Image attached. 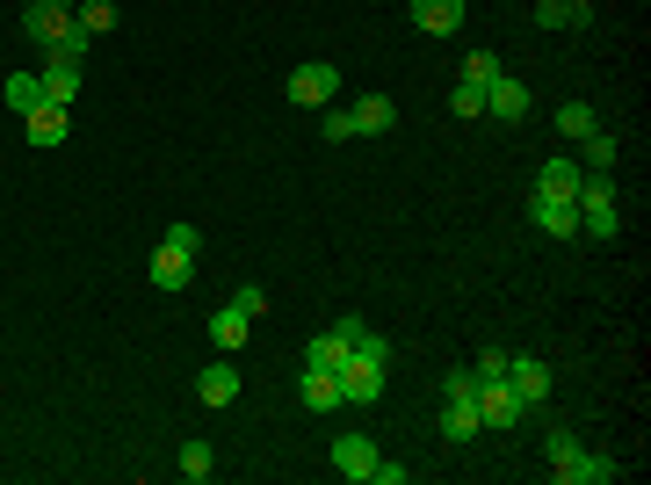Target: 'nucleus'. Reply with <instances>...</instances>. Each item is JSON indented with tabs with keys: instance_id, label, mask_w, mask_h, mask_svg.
I'll use <instances>...</instances> for the list:
<instances>
[{
	"instance_id": "9",
	"label": "nucleus",
	"mask_w": 651,
	"mask_h": 485,
	"mask_svg": "<svg viewBox=\"0 0 651 485\" xmlns=\"http://www.w3.org/2000/svg\"><path fill=\"white\" fill-rule=\"evenodd\" d=\"M529 414V406L515 399V392H507V377H493V384H478V420L485 428H515V420Z\"/></svg>"
},
{
	"instance_id": "7",
	"label": "nucleus",
	"mask_w": 651,
	"mask_h": 485,
	"mask_svg": "<svg viewBox=\"0 0 651 485\" xmlns=\"http://www.w3.org/2000/svg\"><path fill=\"white\" fill-rule=\"evenodd\" d=\"M550 478H558V485H608V478H622V464H616V456H565V464H550Z\"/></svg>"
},
{
	"instance_id": "19",
	"label": "nucleus",
	"mask_w": 651,
	"mask_h": 485,
	"mask_svg": "<svg viewBox=\"0 0 651 485\" xmlns=\"http://www.w3.org/2000/svg\"><path fill=\"white\" fill-rule=\"evenodd\" d=\"M0 102L15 109V117H30V109L44 102V80H36V73H8V80H0Z\"/></svg>"
},
{
	"instance_id": "38",
	"label": "nucleus",
	"mask_w": 651,
	"mask_h": 485,
	"mask_svg": "<svg viewBox=\"0 0 651 485\" xmlns=\"http://www.w3.org/2000/svg\"><path fill=\"white\" fill-rule=\"evenodd\" d=\"M58 8H80V0H58Z\"/></svg>"
},
{
	"instance_id": "1",
	"label": "nucleus",
	"mask_w": 651,
	"mask_h": 485,
	"mask_svg": "<svg viewBox=\"0 0 651 485\" xmlns=\"http://www.w3.org/2000/svg\"><path fill=\"white\" fill-rule=\"evenodd\" d=\"M384 370H391V363H377V355L347 348V363L333 370V377H341V406H377V399H384Z\"/></svg>"
},
{
	"instance_id": "21",
	"label": "nucleus",
	"mask_w": 651,
	"mask_h": 485,
	"mask_svg": "<svg viewBox=\"0 0 651 485\" xmlns=\"http://www.w3.org/2000/svg\"><path fill=\"white\" fill-rule=\"evenodd\" d=\"M341 363H347V341H341L333 327H325V333H311V341H305V370H341Z\"/></svg>"
},
{
	"instance_id": "8",
	"label": "nucleus",
	"mask_w": 651,
	"mask_h": 485,
	"mask_svg": "<svg viewBox=\"0 0 651 485\" xmlns=\"http://www.w3.org/2000/svg\"><path fill=\"white\" fill-rule=\"evenodd\" d=\"M333 471H341L347 485H362L377 471V442H369V434H341V442H333Z\"/></svg>"
},
{
	"instance_id": "15",
	"label": "nucleus",
	"mask_w": 651,
	"mask_h": 485,
	"mask_svg": "<svg viewBox=\"0 0 651 485\" xmlns=\"http://www.w3.org/2000/svg\"><path fill=\"white\" fill-rule=\"evenodd\" d=\"M196 399H203V406H218V414H224V406L240 399V370H232V363H210L203 377H196Z\"/></svg>"
},
{
	"instance_id": "27",
	"label": "nucleus",
	"mask_w": 651,
	"mask_h": 485,
	"mask_svg": "<svg viewBox=\"0 0 651 485\" xmlns=\"http://www.w3.org/2000/svg\"><path fill=\"white\" fill-rule=\"evenodd\" d=\"M586 174H608V167H616V139H608V131H586Z\"/></svg>"
},
{
	"instance_id": "4",
	"label": "nucleus",
	"mask_w": 651,
	"mask_h": 485,
	"mask_svg": "<svg viewBox=\"0 0 651 485\" xmlns=\"http://www.w3.org/2000/svg\"><path fill=\"white\" fill-rule=\"evenodd\" d=\"M66 30H73V8H58V0H30V8H22V36L44 44V52H52Z\"/></svg>"
},
{
	"instance_id": "37",
	"label": "nucleus",
	"mask_w": 651,
	"mask_h": 485,
	"mask_svg": "<svg viewBox=\"0 0 651 485\" xmlns=\"http://www.w3.org/2000/svg\"><path fill=\"white\" fill-rule=\"evenodd\" d=\"M167 246H181V254H203V232H196V225H174Z\"/></svg>"
},
{
	"instance_id": "14",
	"label": "nucleus",
	"mask_w": 651,
	"mask_h": 485,
	"mask_svg": "<svg viewBox=\"0 0 651 485\" xmlns=\"http://www.w3.org/2000/svg\"><path fill=\"white\" fill-rule=\"evenodd\" d=\"M347 123H355V139H377V131L398 123V109H391V95H362V102L347 109Z\"/></svg>"
},
{
	"instance_id": "25",
	"label": "nucleus",
	"mask_w": 651,
	"mask_h": 485,
	"mask_svg": "<svg viewBox=\"0 0 651 485\" xmlns=\"http://www.w3.org/2000/svg\"><path fill=\"white\" fill-rule=\"evenodd\" d=\"M580 232L586 240H616V203H580Z\"/></svg>"
},
{
	"instance_id": "20",
	"label": "nucleus",
	"mask_w": 651,
	"mask_h": 485,
	"mask_svg": "<svg viewBox=\"0 0 651 485\" xmlns=\"http://www.w3.org/2000/svg\"><path fill=\"white\" fill-rule=\"evenodd\" d=\"M297 392H305L311 414H333V406H341V377H333V370H305V384H297Z\"/></svg>"
},
{
	"instance_id": "32",
	"label": "nucleus",
	"mask_w": 651,
	"mask_h": 485,
	"mask_svg": "<svg viewBox=\"0 0 651 485\" xmlns=\"http://www.w3.org/2000/svg\"><path fill=\"white\" fill-rule=\"evenodd\" d=\"M87 44H95V36H87V30H80V15H73V30L58 36L52 52H58V58H73V66H80V58H87Z\"/></svg>"
},
{
	"instance_id": "33",
	"label": "nucleus",
	"mask_w": 651,
	"mask_h": 485,
	"mask_svg": "<svg viewBox=\"0 0 651 485\" xmlns=\"http://www.w3.org/2000/svg\"><path fill=\"white\" fill-rule=\"evenodd\" d=\"M543 456H550V464H565V456H580V434H572V428H550Z\"/></svg>"
},
{
	"instance_id": "2",
	"label": "nucleus",
	"mask_w": 651,
	"mask_h": 485,
	"mask_svg": "<svg viewBox=\"0 0 651 485\" xmlns=\"http://www.w3.org/2000/svg\"><path fill=\"white\" fill-rule=\"evenodd\" d=\"M341 95V66L333 58H305V66H290V102L297 109H325Z\"/></svg>"
},
{
	"instance_id": "31",
	"label": "nucleus",
	"mask_w": 651,
	"mask_h": 485,
	"mask_svg": "<svg viewBox=\"0 0 651 485\" xmlns=\"http://www.w3.org/2000/svg\"><path fill=\"white\" fill-rule=\"evenodd\" d=\"M471 377H478V384L507 377V348H478V363H471Z\"/></svg>"
},
{
	"instance_id": "29",
	"label": "nucleus",
	"mask_w": 651,
	"mask_h": 485,
	"mask_svg": "<svg viewBox=\"0 0 651 485\" xmlns=\"http://www.w3.org/2000/svg\"><path fill=\"white\" fill-rule=\"evenodd\" d=\"M449 117H485V87L456 80V95H449Z\"/></svg>"
},
{
	"instance_id": "30",
	"label": "nucleus",
	"mask_w": 651,
	"mask_h": 485,
	"mask_svg": "<svg viewBox=\"0 0 651 485\" xmlns=\"http://www.w3.org/2000/svg\"><path fill=\"white\" fill-rule=\"evenodd\" d=\"M580 203H616V174H580Z\"/></svg>"
},
{
	"instance_id": "22",
	"label": "nucleus",
	"mask_w": 651,
	"mask_h": 485,
	"mask_svg": "<svg viewBox=\"0 0 651 485\" xmlns=\"http://www.w3.org/2000/svg\"><path fill=\"white\" fill-rule=\"evenodd\" d=\"M246 327H254V319H246L240 305H224V312H210V341H218V348H246Z\"/></svg>"
},
{
	"instance_id": "10",
	"label": "nucleus",
	"mask_w": 651,
	"mask_h": 485,
	"mask_svg": "<svg viewBox=\"0 0 651 485\" xmlns=\"http://www.w3.org/2000/svg\"><path fill=\"white\" fill-rule=\"evenodd\" d=\"M529 218H536V232H550V240H580V203H550V196H529Z\"/></svg>"
},
{
	"instance_id": "5",
	"label": "nucleus",
	"mask_w": 651,
	"mask_h": 485,
	"mask_svg": "<svg viewBox=\"0 0 651 485\" xmlns=\"http://www.w3.org/2000/svg\"><path fill=\"white\" fill-rule=\"evenodd\" d=\"M406 15L420 36H456L463 30V0H406Z\"/></svg>"
},
{
	"instance_id": "18",
	"label": "nucleus",
	"mask_w": 651,
	"mask_h": 485,
	"mask_svg": "<svg viewBox=\"0 0 651 485\" xmlns=\"http://www.w3.org/2000/svg\"><path fill=\"white\" fill-rule=\"evenodd\" d=\"M485 420H478V399H449L442 406V442H471Z\"/></svg>"
},
{
	"instance_id": "23",
	"label": "nucleus",
	"mask_w": 651,
	"mask_h": 485,
	"mask_svg": "<svg viewBox=\"0 0 651 485\" xmlns=\"http://www.w3.org/2000/svg\"><path fill=\"white\" fill-rule=\"evenodd\" d=\"M558 131H565V139H586V131H600V109L594 102H565L558 109Z\"/></svg>"
},
{
	"instance_id": "16",
	"label": "nucleus",
	"mask_w": 651,
	"mask_h": 485,
	"mask_svg": "<svg viewBox=\"0 0 651 485\" xmlns=\"http://www.w3.org/2000/svg\"><path fill=\"white\" fill-rule=\"evenodd\" d=\"M36 80H44V102H58V109H73V95H80V66L58 58V52H52V66L36 73Z\"/></svg>"
},
{
	"instance_id": "34",
	"label": "nucleus",
	"mask_w": 651,
	"mask_h": 485,
	"mask_svg": "<svg viewBox=\"0 0 651 485\" xmlns=\"http://www.w3.org/2000/svg\"><path fill=\"white\" fill-rule=\"evenodd\" d=\"M442 392H449V399H478V377H471V363H456V370H449V384H442Z\"/></svg>"
},
{
	"instance_id": "17",
	"label": "nucleus",
	"mask_w": 651,
	"mask_h": 485,
	"mask_svg": "<svg viewBox=\"0 0 651 485\" xmlns=\"http://www.w3.org/2000/svg\"><path fill=\"white\" fill-rule=\"evenodd\" d=\"M594 22V8H580V0H536V30H586Z\"/></svg>"
},
{
	"instance_id": "26",
	"label": "nucleus",
	"mask_w": 651,
	"mask_h": 485,
	"mask_svg": "<svg viewBox=\"0 0 651 485\" xmlns=\"http://www.w3.org/2000/svg\"><path fill=\"white\" fill-rule=\"evenodd\" d=\"M210 471H218V456H210V442H181V478H189V485H203Z\"/></svg>"
},
{
	"instance_id": "6",
	"label": "nucleus",
	"mask_w": 651,
	"mask_h": 485,
	"mask_svg": "<svg viewBox=\"0 0 651 485\" xmlns=\"http://www.w3.org/2000/svg\"><path fill=\"white\" fill-rule=\"evenodd\" d=\"M529 196H550V203H580V159H543Z\"/></svg>"
},
{
	"instance_id": "36",
	"label": "nucleus",
	"mask_w": 651,
	"mask_h": 485,
	"mask_svg": "<svg viewBox=\"0 0 651 485\" xmlns=\"http://www.w3.org/2000/svg\"><path fill=\"white\" fill-rule=\"evenodd\" d=\"M319 131H325V139H333V145H347V139H355V123H347V109H333V117H325Z\"/></svg>"
},
{
	"instance_id": "24",
	"label": "nucleus",
	"mask_w": 651,
	"mask_h": 485,
	"mask_svg": "<svg viewBox=\"0 0 651 485\" xmlns=\"http://www.w3.org/2000/svg\"><path fill=\"white\" fill-rule=\"evenodd\" d=\"M73 15H80V30H87V36H109V30H117V0H80Z\"/></svg>"
},
{
	"instance_id": "11",
	"label": "nucleus",
	"mask_w": 651,
	"mask_h": 485,
	"mask_svg": "<svg viewBox=\"0 0 651 485\" xmlns=\"http://www.w3.org/2000/svg\"><path fill=\"white\" fill-rule=\"evenodd\" d=\"M22 131H30V145L36 153H52V145H66V131H73V117L58 102H36L30 109V123H22Z\"/></svg>"
},
{
	"instance_id": "28",
	"label": "nucleus",
	"mask_w": 651,
	"mask_h": 485,
	"mask_svg": "<svg viewBox=\"0 0 651 485\" xmlns=\"http://www.w3.org/2000/svg\"><path fill=\"white\" fill-rule=\"evenodd\" d=\"M463 80H471V87H493L499 80V52H471V58H463Z\"/></svg>"
},
{
	"instance_id": "12",
	"label": "nucleus",
	"mask_w": 651,
	"mask_h": 485,
	"mask_svg": "<svg viewBox=\"0 0 651 485\" xmlns=\"http://www.w3.org/2000/svg\"><path fill=\"white\" fill-rule=\"evenodd\" d=\"M189 276H196V254H181V246L159 240V254H153V290H189Z\"/></svg>"
},
{
	"instance_id": "3",
	"label": "nucleus",
	"mask_w": 651,
	"mask_h": 485,
	"mask_svg": "<svg viewBox=\"0 0 651 485\" xmlns=\"http://www.w3.org/2000/svg\"><path fill=\"white\" fill-rule=\"evenodd\" d=\"M550 363H536V355H507V392H515L521 406H543L550 399Z\"/></svg>"
},
{
	"instance_id": "35",
	"label": "nucleus",
	"mask_w": 651,
	"mask_h": 485,
	"mask_svg": "<svg viewBox=\"0 0 651 485\" xmlns=\"http://www.w3.org/2000/svg\"><path fill=\"white\" fill-rule=\"evenodd\" d=\"M232 305H240L246 319H261V312H268V290H261V283H246V290H232Z\"/></svg>"
},
{
	"instance_id": "13",
	"label": "nucleus",
	"mask_w": 651,
	"mask_h": 485,
	"mask_svg": "<svg viewBox=\"0 0 651 485\" xmlns=\"http://www.w3.org/2000/svg\"><path fill=\"white\" fill-rule=\"evenodd\" d=\"M485 117H507V123H521V117H529V87L499 73V80L485 87Z\"/></svg>"
},
{
	"instance_id": "39",
	"label": "nucleus",
	"mask_w": 651,
	"mask_h": 485,
	"mask_svg": "<svg viewBox=\"0 0 651 485\" xmlns=\"http://www.w3.org/2000/svg\"><path fill=\"white\" fill-rule=\"evenodd\" d=\"M580 8H594V0H580Z\"/></svg>"
},
{
	"instance_id": "40",
	"label": "nucleus",
	"mask_w": 651,
	"mask_h": 485,
	"mask_svg": "<svg viewBox=\"0 0 651 485\" xmlns=\"http://www.w3.org/2000/svg\"><path fill=\"white\" fill-rule=\"evenodd\" d=\"M22 8H30V0H22Z\"/></svg>"
}]
</instances>
